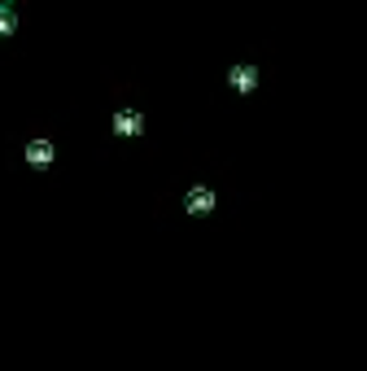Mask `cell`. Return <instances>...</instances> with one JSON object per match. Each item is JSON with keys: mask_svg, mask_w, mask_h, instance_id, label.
Wrapping results in <instances>:
<instances>
[{"mask_svg": "<svg viewBox=\"0 0 367 371\" xmlns=\"http://www.w3.org/2000/svg\"><path fill=\"white\" fill-rule=\"evenodd\" d=\"M210 206H215V197H210V193H206V188H197V193H193V197H188V210H193V214H206Z\"/></svg>", "mask_w": 367, "mask_h": 371, "instance_id": "cell-1", "label": "cell"}, {"mask_svg": "<svg viewBox=\"0 0 367 371\" xmlns=\"http://www.w3.org/2000/svg\"><path fill=\"white\" fill-rule=\"evenodd\" d=\"M232 83H236V88H254V70L250 66H236L232 70Z\"/></svg>", "mask_w": 367, "mask_h": 371, "instance_id": "cell-2", "label": "cell"}, {"mask_svg": "<svg viewBox=\"0 0 367 371\" xmlns=\"http://www.w3.org/2000/svg\"><path fill=\"white\" fill-rule=\"evenodd\" d=\"M136 127H140V114H132V110H127V114H118V131H127V136H132Z\"/></svg>", "mask_w": 367, "mask_h": 371, "instance_id": "cell-3", "label": "cell"}, {"mask_svg": "<svg viewBox=\"0 0 367 371\" xmlns=\"http://www.w3.org/2000/svg\"><path fill=\"white\" fill-rule=\"evenodd\" d=\"M49 158H53L49 145H31V162H49Z\"/></svg>", "mask_w": 367, "mask_h": 371, "instance_id": "cell-4", "label": "cell"}, {"mask_svg": "<svg viewBox=\"0 0 367 371\" xmlns=\"http://www.w3.org/2000/svg\"><path fill=\"white\" fill-rule=\"evenodd\" d=\"M5 31H14V18H9V14H0V35H5Z\"/></svg>", "mask_w": 367, "mask_h": 371, "instance_id": "cell-5", "label": "cell"}, {"mask_svg": "<svg viewBox=\"0 0 367 371\" xmlns=\"http://www.w3.org/2000/svg\"><path fill=\"white\" fill-rule=\"evenodd\" d=\"M0 5H5V0H0Z\"/></svg>", "mask_w": 367, "mask_h": 371, "instance_id": "cell-6", "label": "cell"}]
</instances>
